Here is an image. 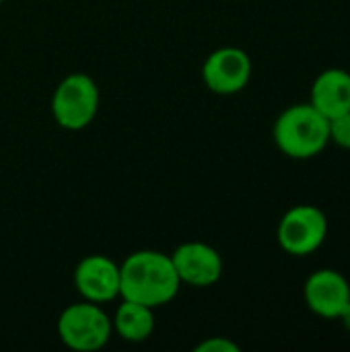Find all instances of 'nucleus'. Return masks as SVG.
I'll use <instances>...</instances> for the list:
<instances>
[{
	"mask_svg": "<svg viewBox=\"0 0 350 352\" xmlns=\"http://www.w3.org/2000/svg\"><path fill=\"white\" fill-rule=\"evenodd\" d=\"M276 239L285 254L293 258H307L326 243L328 217L316 204H297L278 221Z\"/></svg>",
	"mask_w": 350,
	"mask_h": 352,
	"instance_id": "nucleus-5",
	"label": "nucleus"
},
{
	"mask_svg": "<svg viewBox=\"0 0 350 352\" xmlns=\"http://www.w3.org/2000/svg\"><path fill=\"white\" fill-rule=\"evenodd\" d=\"M328 128H330V142L350 151V111H344L342 116L338 118H332L328 120Z\"/></svg>",
	"mask_w": 350,
	"mask_h": 352,
	"instance_id": "nucleus-12",
	"label": "nucleus"
},
{
	"mask_svg": "<svg viewBox=\"0 0 350 352\" xmlns=\"http://www.w3.org/2000/svg\"><path fill=\"white\" fill-rule=\"evenodd\" d=\"M0 2H4V0H0Z\"/></svg>",
	"mask_w": 350,
	"mask_h": 352,
	"instance_id": "nucleus-15",
	"label": "nucleus"
},
{
	"mask_svg": "<svg viewBox=\"0 0 350 352\" xmlns=\"http://www.w3.org/2000/svg\"><path fill=\"white\" fill-rule=\"evenodd\" d=\"M309 103L328 120L350 111V72L344 68L322 70L309 93Z\"/></svg>",
	"mask_w": 350,
	"mask_h": 352,
	"instance_id": "nucleus-10",
	"label": "nucleus"
},
{
	"mask_svg": "<svg viewBox=\"0 0 350 352\" xmlns=\"http://www.w3.org/2000/svg\"><path fill=\"white\" fill-rule=\"evenodd\" d=\"M111 328L126 342H144L155 332V309L142 303L122 299L111 318Z\"/></svg>",
	"mask_w": 350,
	"mask_h": 352,
	"instance_id": "nucleus-11",
	"label": "nucleus"
},
{
	"mask_svg": "<svg viewBox=\"0 0 350 352\" xmlns=\"http://www.w3.org/2000/svg\"><path fill=\"white\" fill-rule=\"evenodd\" d=\"M196 352H239V346L225 336H212L202 340L196 346Z\"/></svg>",
	"mask_w": 350,
	"mask_h": 352,
	"instance_id": "nucleus-13",
	"label": "nucleus"
},
{
	"mask_svg": "<svg viewBox=\"0 0 350 352\" xmlns=\"http://www.w3.org/2000/svg\"><path fill=\"white\" fill-rule=\"evenodd\" d=\"M111 334V320L99 303L83 299V303L68 305L58 318V336L70 351H99L109 342Z\"/></svg>",
	"mask_w": 350,
	"mask_h": 352,
	"instance_id": "nucleus-4",
	"label": "nucleus"
},
{
	"mask_svg": "<svg viewBox=\"0 0 350 352\" xmlns=\"http://www.w3.org/2000/svg\"><path fill=\"white\" fill-rule=\"evenodd\" d=\"M252 78V58L241 47H219L202 64V80L217 95H235Z\"/></svg>",
	"mask_w": 350,
	"mask_h": 352,
	"instance_id": "nucleus-6",
	"label": "nucleus"
},
{
	"mask_svg": "<svg viewBox=\"0 0 350 352\" xmlns=\"http://www.w3.org/2000/svg\"><path fill=\"white\" fill-rule=\"evenodd\" d=\"M307 309L322 320H338L350 303V283L334 268L311 272L303 285Z\"/></svg>",
	"mask_w": 350,
	"mask_h": 352,
	"instance_id": "nucleus-8",
	"label": "nucleus"
},
{
	"mask_svg": "<svg viewBox=\"0 0 350 352\" xmlns=\"http://www.w3.org/2000/svg\"><path fill=\"white\" fill-rule=\"evenodd\" d=\"M99 111V89L85 72H72L60 80L52 95V116L64 130L87 128Z\"/></svg>",
	"mask_w": 350,
	"mask_h": 352,
	"instance_id": "nucleus-3",
	"label": "nucleus"
},
{
	"mask_svg": "<svg viewBox=\"0 0 350 352\" xmlns=\"http://www.w3.org/2000/svg\"><path fill=\"white\" fill-rule=\"evenodd\" d=\"M328 118L309 101L287 107L274 122L272 138L276 148L289 159L307 161L324 153L330 144Z\"/></svg>",
	"mask_w": 350,
	"mask_h": 352,
	"instance_id": "nucleus-2",
	"label": "nucleus"
},
{
	"mask_svg": "<svg viewBox=\"0 0 350 352\" xmlns=\"http://www.w3.org/2000/svg\"><path fill=\"white\" fill-rule=\"evenodd\" d=\"M179 276L167 254L140 250L120 264V297L146 307H163L179 293Z\"/></svg>",
	"mask_w": 350,
	"mask_h": 352,
	"instance_id": "nucleus-1",
	"label": "nucleus"
},
{
	"mask_svg": "<svg viewBox=\"0 0 350 352\" xmlns=\"http://www.w3.org/2000/svg\"><path fill=\"white\" fill-rule=\"evenodd\" d=\"M338 320L342 322L344 330H347V332H350V303H349V305H347V309L342 311V316H340Z\"/></svg>",
	"mask_w": 350,
	"mask_h": 352,
	"instance_id": "nucleus-14",
	"label": "nucleus"
},
{
	"mask_svg": "<svg viewBox=\"0 0 350 352\" xmlns=\"http://www.w3.org/2000/svg\"><path fill=\"white\" fill-rule=\"evenodd\" d=\"M74 287L85 301L109 303L120 297V264L103 254L87 256L74 268Z\"/></svg>",
	"mask_w": 350,
	"mask_h": 352,
	"instance_id": "nucleus-9",
	"label": "nucleus"
},
{
	"mask_svg": "<svg viewBox=\"0 0 350 352\" xmlns=\"http://www.w3.org/2000/svg\"><path fill=\"white\" fill-rule=\"evenodd\" d=\"M173 268L179 276L182 285H190L194 289H206L221 280L225 264L221 254L202 241H188L173 250L169 256Z\"/></svg>",
	"mask_w": 350,
	"mask_h": 352,
	"instance_id": "nucleus-7",
	"label": "nucleus"
}]
</instances>
